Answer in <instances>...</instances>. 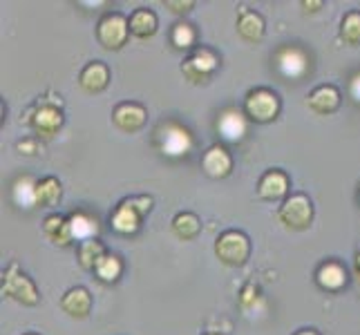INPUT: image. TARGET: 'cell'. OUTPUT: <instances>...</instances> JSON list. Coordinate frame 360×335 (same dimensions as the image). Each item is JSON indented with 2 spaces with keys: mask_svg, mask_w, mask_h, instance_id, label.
<instances>
[{
  "mask_svg": "<svg viewBox=\"0 0 360 335\" xmlns=\"http://www.w3.org/2000/svg\"><path fill=\"white\" fill-rule=\"evenodd\" d=\"M153 141L159 155H164L168 159H184V157H188L195 147L193 132L186 126H181L179 121H172V119L159 123L155 128Z\"/></svg>",
  "mask_w": 360,
  "mask_h": 335,
  "instance_id": "6da1fadb",
  "label": "cell"
},
{
  "mask_svg": "<svg viewBox=\"0 0 360 335\" xmlns=\"http://www.w3.org/2000/svg\"><path fill=\"white\" fill-rule=\"evenodd\" d=\"M153 197L139 195V197H130V199H123L117 208L110 223H112V230L119 235H134L139 232L143 217L153 210Z\"/></svg>",
  "mask_w": 360,
  "mask_h": 335,
  "instance_id": "7a4b0ae2",
  "label": "cell"
},
{
  "mask_svg": "<svg viewBox=\"0 0 360 335\" xmlns=\"http://www.w3.org/2000/svg\"><path fill=\"white\" fill-rule=\"evenodd\" d=\"M273 67L287 81H302L311 74V56L297 45H280L273 52Z\"/></svg>",
  "mask_w": 360,
  "mask_h": 335,
  "instance_id": "3957f363",
  "label": "cell"
},
{
  "mask_svg": "<svg viewBox=\"0 0 360 335\" xmlns=\"http://www.w3.org/2000/svg\"><path fill=\"white\" fill-rule=\"evenodd\" d=\"M3 295L16 300L22 306H36L41 302V293L36 284L25 275L16 262H11L3 272Z\"/></svg>",
  "mask_w": 360,
  "mask_h": 335,
  "instance_id": "277c9868",
  "label": "cell"
},
{
  "mask_svg": "<svg viewBox=\"0 0 360 335\" xmlns=\"http://www.w3.org/2000/svg\"><path fill=\"white\" fill-rule=\"evenodd\" d=\"M217 70H219V56L210 47H195L181 63L184 79L193 85L210 81Z\"/></svg>",
  "mask_w": 360,
  "mask_h": 335,
  "instance_id": "5b68a950",
  "label": "cell"
},
{
  "mask_svg": "<svg viewBox=\"0 0 360 335\" xmlns=\"http://www.w3.org/2000/svg\"><path fill=\"white\" fill-rule=\"evenodd\" d=\"M282 110L280 96L269 88H255L244 98V114L255 123H271L276 121Z\"/></svg>",
  "mask_w": 360,
  "mask_h": 335,
  "instance_id": "8992f818",
  "label": "cell"
},
{
  "mask_svg": "<svg viewBox=\"0 0 360 335\" xmlns=\"http://www.w3.org/2000/svg\"><path fill=\"white\" fill-rule=\"evenodd\" d=\"M215 255L226 266H244L251 257V239L242 230H224L215 239Z\"/></svg>",
  "mask_w": 360,
  "mask_h": 335,
  "instance_id": "52a82bcc",
  "label": "cell"
},
{
  "mask_svg": "<svg viewBox=\"0 0 360 335\" xmlns=\"http://www.w3.org/2000/svg\"><path fill=\"white\" fill-rule=\"evenodd\" d=\"M63 101L60 98H43L39 105H34L30 112V126L41 136H54L63 128Z\"/></svg>",
  "mask_w": 360,
  "mask_h": 335,
  "instance_id": "ba28073f",
  "label": "cell"
},
{
  "mask_svg": "<svg viewBox=\"0 0 360 335\" xmlns=\"http://www.w3.org/2000/svg\"><path fill=\"white\" fill-rule=\"evenodd\" d=\"M278 219L291 230H307L314 221V204L307 195L295 192L282 202Z\"/></svg>",
  "mask_w": 360,
  "mask_h": 335,
  "instance_id": "9c48e42d",
  "label": "cell"
},
{
  "mask_svg": "<svg viewBox=\"0 0 360 335\" xmlns=\"http://www.w3.org/2000/svg\"><path fill=\"white\" fill-rule=\"evenodd\" d=\"M130 36V20L119 14V11H110V14L101 16L96 25V39L105 49H121L128 43Z\"/></svg>",
  "mask_w": 360,
  "mask_h": 335,
  "instance_id": "30bf717a",
  "label": "cell"
},
{
  "mask_svg": "<svg viewBox=\"0 0 360 335\" xmlns=\"http://www.w3.org/2000/svg\"><path fill=\"white\" fill-rule=\"evenodd\" d=\"M215 128H217V134L226 143H240V141H244V136L248 132V121H246L244 112L235 110V107H226L219 112Z\"/></svg>",
  "mask_w": 360,
  "mask_h": 335,
  "instance_id": "8fae6325",
  "label": "cell"
},
{
  "mask_svg": "<svg viewBox=\"0 0 360 335\" xmlns=\"http://www.w3.org/2000/svg\"><path fill=\"white\" fill-rule=\"evenodd\" d=\"M112 123L126 134L139 132L148 123V110L141 103L134 101H123L112 110Z\"/></svg>",
  "mask_w": 360,
  "mask_h": 335,
  "instance_id": "7c38bea8",
  "label": "cell"
},
{
  "mask_svg": "<svg viewBox=\"0 0 360 335\" xmlns=\"http://www.w3.org/2000/svg\"><path fill=\"white\" fill-rule=\"evenodd\" d=\"M342 103V94L336 85H318L314 92H309L307 96V107L316 112L320 117H327V114H333Z\"/></svg>",
  "mask_w": 360,
  "mask_h": 335,
  "instance_id": "4fadbf2b",
  "label": "cell"
},
{
  "mask_svg": "<svg viewBox=\"0 0 360 335\" xmlns=\"http://www.w3.org/2000/svg\"><path fill=\"white\" fill-rule=\"evenodd\" d=\"M289 177L282 170H266L257 183V197L264 202H280L289 195Z\"/></svg>",
  "mask_w": 360,
  "mask_h": 335,
  "instance_id": "5bb4252c",
  "label": "cell"
},
{
  "mask_svg": "<svg viewBox=\"0 0 360 335\" xmlns=\"http://www.w3.org/2000/svg\"><path fill=\"white\" fill-rule=\"evenodd\" d=\"M347 282H349L347 268L340 262H336V259H327V262H322L316 270V284L322 291L338 293L347 287Z\"/></svg>",
  "mask_w": 360,
  "mask_h": 335,
  "instance_id": "9a60e30c",
  "label": "cell"
},
{
  "mask_svg": "<svg viewBox=\"0 0 360 335\" xmlns=\"http://www.w3.org/2000/svg\"><path fill=\"white\" fill-rule=\"evenodd\" d=\"M202 168L208 177L224 179L231 175V170H233V157L229 155V150L224 145H219V143L210 145L202 157Z\"/></svg>",
  "mask_w": 360,
  "mask_h": 335,
  "instance_id": "2e32d148",
  "label": "cell"
},
{
  "mask_svg": "<svg viewBox=\"0 0 360 335\" xmlns=\"http://www.w3.org/2000/svg\"><path fill=\"white\" fill-rule=\"evenodd\" d=\"M108 83H110V67L103 60H92V63L85 65L79 74L81 90H85L88 94L103 92L108 88Z\"/></svg>",
  "mask_w": 360,
  "mask_h": 335,
  "instance_id": "e0dca14e",
  "label": "cell"
},
{
  "mask_svg": "<svg viewBox=\"0 0 360 335\" xmlns=\"http://www.w3.org/2000/svg\"><path fill=\"white\" fill-rule=\"evenodd\" d=\"M266 25L264 18L257 14V11L248 9V7H240L238 11V34L246 43H259L264 39Z\"/></svg>",
  "mask_w": 360,
  "mask_h": 335,
  "instance_id": "ac0fdd59",
  "label": "cell"
},
{
  "mask_svg": "<svg viewBox=\"0 0 360 335\" xmlns=\"http://www.w3.org/2000/svg\"><path fill=\"white\" fill-rule=\"evenodd\" d=\"M60 308L72 317H88L92 311V295L85 287H72L60 297Z\"/></svg>",
  "mask_w": 360,
  "mask_h": 335,
  "instance_id": "d6986e66",
  "label": "cell"
},
{
  "mask_svg": "<svg viewBox=\"0 0 360 335\" xmlns=\"http://www.w3.org/2000/svg\"><path fill=\"white\" fill-rule=\"evenodd\" d=\"M70 221V232H72V239L74 242H88V239H98V219L92 217L90 213L85 210H77L68 217Z\"/></svg>",
  "mask_w": 360,
  "mask_h": 335,
  "instance_id": "ffe728a7",
  "label": "cell"
},
{
  "mask_svg": "<svg viewBox=\"0 0 360 335\" xmlns=\"http://www.w3.org/2000/svg\"><path fill=\"white\" fill-rule=\"evenodd\" d=\"M128 20H130V34L136 36V39L146 41V39H153V36L157 34L159 18L153 9H148V7L134 9Z\"/></svg>",
  "mask_w": 360,
  "mask_h": 335,
  "instance_id": "44dd1931",
  "label": "cell"
},
{
  "mask_svg": "<svg viewBox=\"0 0 360 335\" xmlns=\"http://www.w3.org/2000/svg\"><path fill=\"white\" fill-rule=\"evenodd\" d=\"M43 232L47 239H52L56 246H70L72 239V232H70V221L63 215H47L43 219Z\"/></svg>",
  "mask_w": 360,
  "mask_h": 335,
  "instance_id": "7402d4cb",
  "label": "cell"
},
{
  "mask_svg": "<svg viewBox=\"0 0 360 335\" xmlns=\"http://www.w3.org/2000/svg\"><path fill=\"white\" fill-rule=\"evenodd\" d=\"M60 197H63V185L56 177H45L36 181V206L52 208L60 202Z\"/></svg>",
  "mask_w": 360,
  "mask_h": 335,
  "instance_id": "603a6c76",
  "label": "cell"
},
{
  "mask_svg": "<svg viewBox=\"0 0 360 335\" xmlns=\"http://www.w3.org/2000/svg\"><path fill=\"white\" fill-rule=\"evenodd\" d=\"M172 232H175L177 237L184 239V242L195 239L197 235L202 232V221L195 213L184 210V213H177L175 217H172Z\"/></svg>",
  "mask_w": 360,
  "mask_h": 335,
  "instance_id": "cb8c5ba5",
  "label": "cell"
},
{
  "mask_svg": "<svg viewBox=\"0 0 360 335\" xmlns=\"http://www.w3.org/2000/svg\"><path fill=\"white\" fill-rule=\"evenodd\" d=\"M121 272H123V262L115 253H105L101 259H98V264L94 266V275L105 284L117 282L121 277Z\"/></svg>",
  "mask_w": 360,
  "mask_h": 335,
  "instance_id": "d4e9b609",
  "label": "cell"
},
{
  "mask_svg": "<svg viewBox=\"0 0 360 335\" xmlns=\"http://www.w3.org/2000/svg\"><path fill=\"white\" fill-rule=\"evenodd\" d=\"M105 255V246L98 239H88L79 244V264L85 270H94V266L98 264V259Z\"/></svg>",
  "mask_w": 360,
  "mask_h": 335,
  "instance_id": "484cf974",
  "label": "cell"
},
{
  "mask_svg": "<svg viewBox=\"0 0 360 335\" xmlns=\"http://www.w3.org/2000/svg\"><path fill=\"white\" fill-rule=\"evenodd\" d=\"M340 41L345 45H360V11H347L340 22Z\"/></svg>",
  "mask_w": 360,
  "mask_h": 335,
  "instance_id": "4316f807",
  "label": "cell"
},
{
  "mask_svg": "<svg viewBox=\"0 0 360 335\" xmlns=\"http://www.w3.org/2000/svg\"><path fill=\"white\" fill-rule=\"evenodd\" d=\"M197 41V32L191 22L179 20L172 25V32H170V43L175 45L177 49H191Z\"/></svg>",
  "mask_w": 360,
  "mask_h": 335,
  "instance_id": "83f0119b",
  "label": "cell"
},
{
  "mask_svg": "<svg viewBox=\"0 0 360 335\" xmlns=\"http://www.w3.org/2000/svg\"><path fill=\"white\" fill-rule=\"evenodd\" d=\"M14 202L20 208H34L36 206V181L32 177H22L14 185Z\"/></svg>",
  "mask_w": 360,
  "mask_h": 335,
  "instance_id": "f1b7e54d",
  "label": "cell"
},
{
  "mask_svg": "<svg viewBox=\"0 0 360 335\" xmlns=\"http://www.w3.org/2000/svg\"><path fill=\"white\" fill-rule=\"evenodd\" d=\"M16 150H18L20 155L34 157V155L43 152V145L39 143V139H36V136H27V139H22V141L16 143Z\"/></svg>",
  "mask_w": 360,
  "mask_h": 335,
  "instance_id": "f546056e",
  "label": "cell"
},
{
  "mask_svg": "<svg viewBox=\"0 0 360 335\" xmlns=\"http://www.w3.org/2000/svg\"><path fill=\"white\" fill-rule=\"evenodd\" d=\"M259 300V289L255 287V284H246V287L242 289V293H240V306L242 308H251V304H255Z\"/></svg>",
  "mask_w": 360,
  "mask_h": 335,
  "instance_id": "4dcf8cb0",
  "label": "cell"
},
{
  "mask_svg": "<svg viewBox=\"0 0 360 335\" xmlns=\"http://www.w3.org/2000/svg\"><path fill=\"white\" fill-rule=\"evenodd\" d=\"M170 11H175V14H188V11L195 7L193 0H166L164 3Z\"/></svg>",
  "mask_w": 360,
  "mask_h": 335,
  "instance_id": "1f68e13d",
  "label": "cell"
},
{
  "mask_svg": "<svg viewBox=\"0 0 360 335\" xmlns=\"http://www.w3.org/2000/svg\"><path fill=\"white\" fill-rule=\"evenodd\" d=\"M349 96L360 105V72L354 74L352 81H349Z\"/></svg>",
  "mask_w": 360,
  "mask_h": 335,
  "instance_id": "d6a6232c",
  "label": "cell"
},
{
  "mask_svg": "<svg viewBox=\"0 0 360 335\" xmlns=\"http://www.w3.org/2000/svg\"><path fill=\"white\" fill-rule=\"evenodd\" d=\"M322 5H325L322 0H316V3H307V0H304V3H302L304 11H318V7H322Z\"/></svg>",
  "mask_w": 360,
  "mask_h": 335,
  "instance_id": "836d02e7",
  "label": "cell"
},
{
  "mask_svg": "<svg viewBox=\"0 0 360 335\" xmlns=\"http://www.w3.org/2000/svg\"><path fill=\"white\" fill-rule=\"evenodd\" d=\"M293 335H320L316 329H302V331H295Z\"/></svg>",
  "mask_w": 360,
  "mask_h": 335,
  "instance_id": "e575fe53",
  "label": "cell"
},
{
  "mask_svg": "<svg viewBox=\"0 0 360 335\" xmlns=\"http://www.w3.org/2000/svg\"><path fill=\"white\" fill-rule=\"evenodd\" d=\"M354 268H356L358 277H360V253H356V259H354Z\"/></svg>",
  "mask_w": 360,
  "mask_h": 335,
  "instance_id": "d590c367",
  "label": "cell"
},
{
  "mask_svg": "<svg viewBox=\"0 0 360 335\" xmlns=\"http://www.w3.org/2000/svg\"><path fill=\"white\" fill-rule=\"evenodd\" d=\"M206 335H219V333H206Z\"/></svg>",
  "mask_w": 360,
  "mask_h": 335,
  "instance_id": "8d00e7d4",
  "label": "cell"
},
{
  "mask_svg": "<svg viewBox=\"0 0 360 335\" xmlns=\"http://www.w3.org/2000/svg\"><path fill=\"white\" fill-rule=\"evenodd\" d=\"M25 335H36V333H25Z\"/></svg>",
  "mask_w": 360,
  "mask_h": 335,
  "instance_id": "74e56055",
  "label": "cell"
},
{
  "mask_svg": "<svg viewBox=\"0 0 360 335\" xmlns=\"http://www.w3.org/2000/svg\"><path fill=\"white\" fill-rule=\"evenodd\" d=\"M358 199H360V195H358Z\"/></svg>",
  "mask_w": 360,
  "mask_h": 335,
  "instance_id": "f35d334b",
  "label": "cell"
}]
</instances>
